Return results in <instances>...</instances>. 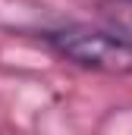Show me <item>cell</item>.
I'll use <instances>...</instances> for the list:
<instances>
[{"label":"cell","mask_w":132,"mask_h":135,"mask_svg":"<svg viewBox=\"0 0 132 135\" xmlns=\"http://www.w3.org/2000/svg\"><path fill=\"white\" fill-rule=\"evenodd\" d=\"M35 35L63 63L104 75H132V35L116 25L95 28L85 22H66V25H44Z\"/></svg>","instance_id":"6da1fadb"}]
</instances>
